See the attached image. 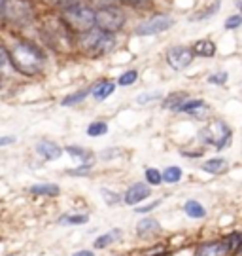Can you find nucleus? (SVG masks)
Returning a JSON list of instances; mask_svg holds the SVG:
<instances>
[{"label":"nucleus","instance_id":"obj_42","mask_svg":"<svg viewBox=\"0 0 242 256\" xmlns=\"http://www.w3.org/2000/svg\"><path fill=\"white\" fill-rule=\"evenodd\" d=\"M153 256H171L169 252H163V254H153Z\"/></svg>","mask_w":242,"mask_h":256},{"label":"nucleus","instance_id":"obj_10","mask_svg":"<svg viewBox=\"0 0 242 256\" xmlns=\"http://www.w3.org/2000/svg\"><path fill=\"white\" fill-rule=\"evenodd\" d=\"M233 250L229 247L227 239H218V241H207V243H201L195 248V256H231Z\"/></svg>","mask_w":242,"mask_h":256},{"label":"nucleus","instance_id":"obj_34","mask_svg":"<svg viewBox=\"0 0 242 256\" xmlns=\"http://www.w3.org/2000/svg\"><path fill=\"white\" fill-rule=\"evenodd\" d=\"M55 6H59V8H63V10H66V8H70V6H76L80 0H51Z\"/></svg>","mask_w":242,"mask_h":256},{"label":"nucleus","instance_id":"obj_19","mask_svg":"<svg viewBox=\"0 0 242 256\" xmlns=\"http://www.w3.org/2000/svg\"><path fill=\"white\" fill-rule=\"evenodd\" d=\"M207 102L201 101V99H188V101L182 102V106L178 108V112H186V114H199V112H205L207 110Z\"/></svg>","mask_w":242,"mask_h":256},{"label":"nucleus","instance_id":"obj_3","mask_svg":"<svg viewBox=\"0 0 242 256\" xmlns=\"http://www.w3.org/2000/svg\"><path fill=\"white\" fill-rule=\"evenodd\" d=\"M95 25L99 27L100 32L116 34L117 30H121L123 25H125V16H123V12L117 10L116 6L99 8L95 12Z\"/></svg>","mask_w":242,"mask_h":256},{"label":"nucleus","instance_id":"obj_7","mask_svg":"<svg viewBox=\"0 0 242 256\" xmlns=\"http://www.w3.org/2000/svg\"><path fill=\"white\" fill-rule=\"evenodd\" d=\"M44 36L49 42V46L55 50H66L70 48V34L68 28L63 25V21H49L44 25Z\"/></svg>","mask_w":242,"mask_h":256},{"label":"nucleus","instance_id":"obj_12","mask_svg":"<svg viewBox=\"0 0 242 256\" xmlns=\"http://www.w3.org/2000/svg\"><path fill=\"white\" fill-rule=\"evenodd\" d=\"M36 152L40 158H44L45 162H55V160H59L61 156H63V148L59 146L57 142L53 140H40L38 144H36Z\"/></svg>","mask_w":242,"mask_h":256},{"label":"nucleus","instance_id":"obj_40","mask_svg":"<svg viewBox=\"0 0 242 256\" xmlns=\"http://www.w3.org/2000/svg\"><path fill=\"white\" fill-rule=\"evenodd\" d=\"M127 4H138V2H142V0H123Z\"/></svg>","mask_w":242,"mask_h":256},{"label":"nucleus","instance_id":"obj_16","mask_svg":"<svg viewBox=\"0 0 242 256\" xmlns=\"http://www.w3.org/2000/svg\"><path fill=\"white\" fill-rule=\"evenodd\" d=\"M61 188L53 182H40L30 186V194L32 196H38V198H53V196H59Z\"/></svg>","mask_w":242,"mask_h":256},{"label":"nucleus","instance_id":"obj_4","mask_svg":"<svg viewBox=\"0 0 242 256\" xmlns=\"http://www.w3.org/2000/svg\"><path fill=\"white\" fill-rule=\"evenodd\" d=\"M81 46L91 57H100V55H106L108 52L114 50L116 38H114V34H106L100 30H89L87 34H83Z\"/></svg>","mask_w":242,"mask_h":256},{"label":"nucleus","instance_id":"obj_5","mask_svg":"<svg viewBox=\"0 0 242 256\" xmlns=\"http://www.w3.org/2000/svg\"><path fill=\"white\" fill-rule=\"evenodd\" d=\"M4 16L13 25H27L34 18V8L30 0H4Z\"/></svg>","mask_w":242,"mask_h":256},{"label":"nucleus","instance_id":"obj_14","mask_svg":"<svg viewBox=\"0 0 242 256\" xmlns=\"http://www.w3.org/2000/svg\"><path fill=\"white\" fill-rule=\"evenodd\" d=\"M114 92H116V84L110 82V80H100V82L95 84V88L91 90V95H93L97 101H104V99H108Z\"/></svg>","mask_w":242,"mask_h":256},{"label":"nucleus","instance_id":"obj_1","mask_svg":"<svg viewBox=\"0 0 242 256\" xmlns=\"http://www.w3.org/2000/svg\"><path fill=\"white\" fill-rule=\"evenodd\" d=\"M8 55L9 63L25 76L40 74L45 64V55L42 54V50L34 44H30V42H17L8 52Z\"/></svg>","mask_w":242,"mask_h":256},{"label":"nucleus","instance_id":"obj_39","mask_svg":"<svg viewBox=\"0 0 242 256\" xmlns=\"http://www.w3.org/2000/svg\"><path fill=\"white\" fill-rule=\"evenodd\" d=\"M72 256H95L93 250H78V252H74Z\"/></svg>","mask_w":242,"mask_h":256},{"label":"nucleus","instance_id":"obj_46","mask_svg":"<svg viewBox=\"0 0 242 256\" xmlns=\"http://www.w3.org/2000/svg\"><path fill=\"white\" fill-rule=\"evenodd\" d=\"M9 256H13V254H9Z\"/></svg>","mask_w":242,"mask_h":256},{"label":"nucleus","instance_id":"obj_20","mask_svg":"<svg viewBox=\"0 0 242 256\" xmlns=\"http://www.w3.org/2000/svg\"><path fill=\"white\" fill-rule=\"evenodd\" d=\"M191 52H193V55H201V57H212L216 54V46L210 40H199Z\"/></svg>","mask_w":242,"mask_h":256},{"label":"nucleus","instance_id":"obj_36","mask_svg":"<svg viewBox=\"0 0 242 256\" xmlns=\"http://www.w3.org/2000/svg\"><path fill=\"white\" fill-rule=\"evenodd\" d=\"M91 4H97L99 8H110V6H114L117 0H89Z\"/></svg>","mask_w":242,"mask_h":256},{"label":"nucleus","instance_id":"obj_21","mask_svg":"<svg viewBox=\"0 0 242 256\" xmlns=\"http://www.w3.org/2000/svg\"><path fill=\"white\" fill-rule=\"evenodd\" d=\"M66 152H68V154H70L72 158L80 160L81 165H91L93 154H91L89 150H85V148H80V146H68V148H66Z\"/></svg>","mask_w":242,"mask_h":256},{"label":"nucleus","instance_id":"obj_13","mask_svg":"<svg viewBox=\"0 0 242 256\" xmlns=\"http://www.w3.org/2000/svg\"><path fill=\"white\" fill-rule=\"evenodd\" d=\"M136 234L140 239H152L161 234V224L155 218H142L136 224Z\"/></svg>","mask_w":242,"mask_h":256},{"label":"nucleus","instance_id":"obj_15","mask_svg":"<svg viewBox=\"0 0 242 256\" xmlns=\"http://www.w3.org/2000/svg\"><path fill=\"white\" fill-rule=\"evenodd\" d=\"M201 169L210 174H224L229 169V164L224 158H212V160H207L205 164L201 165Z\"/></svg>","mask_w":242,"mask_h":256},{"label":"nucleus","instance_id":"obj_41","mask_svg":"<svg viewBox=\"0 0 242 256\" xmlns=\"http://www.w3.org/2000/svg\"><path fill=\"white\" fill-rule=\"evenodd\" d=\"M4 12V0H0V14Z\"/></svg>","mask_w":242,"mask_h":256},{"label":"nucleus","instance_id":"obj_26","mask_svg":"<svg viewBox=\"0 0 242 256\" xmlns=\"http://www.w3.org/2000/svg\"><path fill=\"white\" fill-rule=\"evenodd\" d=\"M87 95H91V90H81V92L72 93V95H68V97H64L63 101H61V104H63V106H72V104H78V102L83 101Z\"/></svg>","mask_w":242,"mask_h":256},{"label":"nucleus","instance_id":"obj_43","mask_svg":"<svg viewBox=\"0 0 242 256\" xmlns=\"http://www.w3.org/2000/svg\"><path fill=\"white\" fill-rule=\"evenodd\" d=\"M239 6H241V10H242V0H241V2H239Z\"/></svg>","mask_w":242,"mask_h":256},{"label":"nucleus","instance_id":"obj_30","mask_svg":"<svg viewBox=\"0 0 242 256\" xmlns=\"http://www.w3.org/2000/svg\"><path fill=\"white\" fill-rule=\"evenodd\" d=\"M136 78H138V72H136V70H127V72H123L119 76L117 84H119V86H133V84L136 82Z\"/></svg>","mask_w":242,"mask_h":256},{"label":"nucleus","instance_id":"obj_11","mask_svg":"<svg viewBox=\"0 0 242 256\" xmlns=\"http://www.w3.org/2000/svg\"><path fill=\"white\" fill-rule=\"evenodd\" d=\"M150 196H152V188H150L148 184L136 182L127 188L125 196H123V202H125L127 205H133V207H135V205H138V203L146 202Z\"/></svg>","mask_w":242,"mask_h":256},{"label":"nucleus","instance_id":"obj_33","mask_svg":"<svg viewBox=\"0 0 242 256\" xmlns=\"http://www.w3.org/2000/svg\"><path fill=\"white\" fill-rule=\"evenodd\" d=\"M208 82H210V84H225V82H227V72L212 74V76L208 78Z\"/></svg>","mask_w":242,"mask_h":256},{"label":"nucleus","instance_id":"obj_44","mask_svg":"<svg viewBox=\"0 0 242 256\" xmlns=\"http://www.w3.org/2000/svg\"><path fill=\"white\" fill-rule=\"evenodd\" d=\"M239 252H241V256H242V247H241V250H239Z\"/></svg>","mask_w":242,"mask_h":256},{"label":"nucleus","instance_id":"obj_35","mask_svg":"<svg viewBox=\"0 0 242 256\" xmlns=\"http://www.w3.org/2000/svg\"><path fill=\"white\" fill-rule=\"evenodd\" d=\"M159 203H161V202L148 203V205H144V207H138V209H136V212H138V214H144V212H150V210H153L155 207H159Z\"/></svg>","mask_w":242,"mask_h":256},{"label":"nucleus","instance_id":"obj_6","mask_svg":"<svg viewBox=\"0 0 242 256\" xmlns=\"http://www.w3.org/2000/svg\"><path fill=\"white\" fill-rule=\"evenodd\" d=\"M201 140L216 148H224L231 142V129L220 120L210 122L207 128L201 131Z\"/></svg>","mask_w":242,"mask_h":256},{"label":"nucleus","instance_id":"obj_22","mask_svg":"<svg viewBox=\"0 0 242 256\" xmlns=\"http://www.w3.org/2000/svg\"><path fill=\"white\" fill-rule=\"evenodd\" d=\"M222 8V0H214L208 8L205 10H201V12H197L195 16H191V21H203V19H208V18H212L218 10Z\"/></svg>","mask_w":242,"mask_h":256},{"label":"nucleus","instance_id":"obj_37","mask_svg":"<svg viewBox=\"0 0 242 256\" xmlns=\"http://www.w3.org/2000/svg\"><path fill=\"white\" fill-rule=\"evenodd\" d=\"M9 61V55H8V52L4 50V48L0 46V68H4L6 66V63Z\"/></svg>","mask_w":242,"mask_h":256},{"label":"nucleus","instance_id":"obj_23","mask_svg":"<svg viewBox=\"0 0 242 256\" xmlns=\"http://www.w3.org/2000/svg\"><path fill=\"white\" fill-rule=\"evenodd\" d=\"M89 220L87 214H63L59 218V224H68V226H80V224H85Z\"/></svg>","mask_w":242,"mask_h":256},{"label":"nucleus","instance_id":"obj_45","mask_svg":"<svg viewBox=\"0 0 242 256\" xmlns=\"http://www.w3.org/2000/svg\"><path fill=\"white\" fill-rule=\"evenodd\" d=\"M0 90H2V82H0Z\"/></svg>","mask_w":242,"mask_h":256},{"label":"nucleus","instance_id":"obj_18","mask_svg":"<svg viewBox=\"0 0 242 256\" xmlns=\"http://www.w3.org/2000/svg\"><path fill=\"white\" fill-rule=\"evenodd\" d=\"M184 210H186V214H188L189 218L201 220L207 216V209H205L197 200H188L186 205H184Z\"/></svg>","mask_w":242,"mask_h":256},{"label":"nucleus","instance_id":"obj_29","mask_svg":"<svg viewBox=\"0 0 242 256\" xmlns=\"http://www.w3.org/2000/svg\"><path fill=\"white\" fill-rule=\"evenodd\" d=\"M100 196L104 198L106 205H117V203H121V198H119V194L112 192V190H108V188H100Z\"/></svg>","mask_w":242,"mask_h":256},{"label":"nucleus","instance_id":"obj_25","mask_svg":"<svg viewBox=\"0 0 242 256\" xmlns=\"http://www.w3.org/2000/svg\"><path fill=\"white\" fill-rule=\"evenodd\" d=\"M144 176H146V184H148V186H159V184L163 182V174L159 173V169H155V167H148Z\"/></svg>","mask_w":242,"mask_h":256},{"label":"nucleus","instance_id":"obj_28","mask_svg":"<svg viewBox=\"0 0 242 256\" xmlns=\"http://www.w3.org/2000/svg\"><path fill=\"white\" fill-rule=\"evenodd\" d=\"M106 131H108V126L104 122H93V124H89V128H87V135L89 137H100Z\"/></svg>","mask_w":242,"mask_h":256},{"label":"nucleus","instance_id":"obj_2","mask_svg":"<svg viewBox=\"0 0 242 256\" xmlns=\"http://www.w3.org/2000/svg\"><path fill=\"white\" fill-rule=\"evenodd\" d=\"M61 21H63V25L68 28L70 32L87 34V32L93 30V27H95V12L91 8H87V6L76 4V6H70V8L63 10Z\"/></svg>","mask_w":242,"mask_h":256},{"label":"nucleus","instance_id":"obj_31","mask_svg":"<svg viewBox=\"0 0 242 256\" xmlns=\"http://www.w3.org/2000/svg\"><path fill=\"white\" fill-rule=\"evenodd\" d=\"M157 99H161V93H159V92L144 93V95H138V97H136V102H138V104H148V102L157 101Z\"/></svg>","mask_w":242,"mask_h":256},{"label":"nucleus","instance_id":"obj_17","mask_svg":"<svg viewBox=\"0 0 242 256\" xmlns=\"http://www.w3.org/2000/svg\"><path fill=\"white\" fill-rule=\"evenodd\" d=\"M121 236H123V232L119 228L116 230H110V232H106V234H102V236H99V238L95 239V248H99V250H102V248L110 247L112 243H116V241H119L121 239Z\"/></svg>","mask_w":242,"mask_h":256},{"label":"nucleus","instance_id":"obj_8","mask_svg":"<svg viewBox=\"0 0 242 256\" xmlns=\"http://www.w3.org/2000/svg\"><path fill=\"white\" fill-rule=\"evenodd\" d=\"M172 25H174V19L169 18V16H155V18L140 23L135 28V32L138 36H152V34H159V32L169 30Z\"/></svg>","mask_w":242,"mask_h":256},{"label":"nucleus","instance_id":"obj_38","mask_svg":"<svg viewBox=\"0 0 242 256\" xmlns=\"http://www.w3.org/2000/svg\"><path fill=\"white\" fill-rule=\"evenodd\" d=\"M15 142V137L9 135V137H0V146H8V144H13Z\"/></svg>","mask_w":242,"mask_h":256},{"label":"nucleus","instance_id":"obj_9","mask_svg":"<svg viewBox=\"0 0 242 256\" xmlns=\"http://www.w3.org/2000/svg\"><path fill=\"white\" fill-rule=\"evenodd\" d=\"M193 52L186 46H174L167 52V63L172 66L174 70H184L188 68L189 64L193 63Z\"/></svg>","mask_w":242,"mask_h":256},{"label":"nucleus","instance_id":"obj_32","mask_svg":"<svg viewBox=\"0 0 242 256\" xmlns=\"http://www.w3.org/2000/svg\"><path fill=\"white\" fill-rule=\"evenodd\" d=\"M241 25H242V18H241V16H231V18L225 21V28H227V30L241 27Z\"/></svg>","mask_w":242,"mask_h":256},{"label":"nucleus","instance_id":"obj_24","mask_svg":"<svg viewBox=\"0 0 242 256\" xmlns=\"http://www.w3.org/2000/svg\"><path fill=\"white\" fill-rule=\"evenodd\" d=\"M163 174V180L169 184H176L180 182V178H182V169L180 167H176V165H172V167H167L165 169V173Z\"/></svg>","mask_w":242,"mask_h":256},{"label":"nucleus","instance_id":"obj_27","mask_svg":"<svg viewBox=\"0 0 242 256\" xmlns=\"http://www.w3.org/2000/svg\"><path fill=\"white\" fill-rule=\"evenodd\" d=\"M184 101H188V97H186L184 93H176V95H169V99L163 102V106H165V108L178 110L180 106H182V102H184Z\"/></svg>","mask_w":242,"mask_h":256}]
</instances>
